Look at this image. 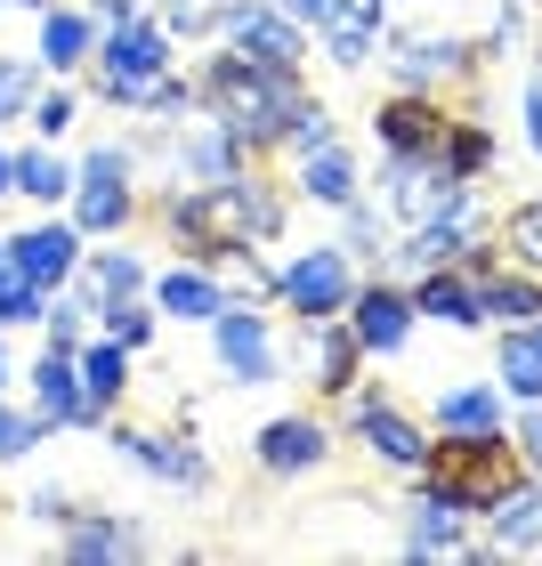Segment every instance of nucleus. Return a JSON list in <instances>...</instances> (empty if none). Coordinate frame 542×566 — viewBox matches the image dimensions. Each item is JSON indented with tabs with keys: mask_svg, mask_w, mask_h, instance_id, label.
I'll return each instance as SVG.
<instances>
[{
	"mask_svg": "<svg viewBox=\"0 0 542 566\" xmlns=\"http://www.w3.org/2000/svg\"><path fill=\"white\" fill-rule=\"evenodd\" d=\"M170 235L195 251L202 268H219L227 251H260L275 227H283V195H268L260 178H219V187H178L170 195Z\"/></svg>",
	"mask_w": 542,
	"mask_h": 566,
	"instance_id": "obj_1",
	"label": "nucleus"
},
{
	"mask_svg": "<svg viewBox=\"0 0 542 566\" xmlns=\"http://www.w3.org/2000/svg\"><path fill=\"white\" fill-rule=\"evenodd\" d=\"M300 73H268V65H251V57H211L202 65V82H195V106L211 114V122H227L243 146H283V122L300 114Z\"/></svg>",
	"mask_w": 542,
	"mask_h": 566,
	"instance_id": "obj_2",
	"label": "nucleus"
},
{
	"mask_svg": "<svg viewBox=\"0 0 542 566\" xmlns=\"http://www.w3.org/2000/svg\"><path fill=\"white\" fill-rule=\"evenodd\" d=\"M421 470L461 518H486V510L527 478V453H519V437H502V429H470V437H437L421 453Z\"/></svg>",
	"mask_w": 542,
	"mask_h": 566,
	"instance_id": "obj_3",
	"label": "nucleus"
},
{
	"mask_svg": "<svg viewBox=\"0 0 542 566\" xmlns=\"http://www.w3.org/2000/svg\"><path fill=\"white\" fill-rule=\"evenodd\" d=\"M90 65H97V97H114V106L138 114V97L170 73V33L146 24V17H122L114 33L90 49Z\"/></svg>",
	"mask_w": 542,
	"mask_h": 566,
	"instance_id": "obj_4",
	"label": "nucleus"
},
{
	"mask_svg": "<svg viewBox=\"0 0 542 566\" xmlns=\"http://www.w3.org/2000/svg\"><path fill=\"white\" fill-rule=\"evenodd\" d=\"M381 187H389V219L397 227H437V219H461L478 202L470 178H454L437 154H389V178H381Z\"/></svg>",
	"mask_w": 542,
	"mask_h": 566,
	"instance_id": "obj_5",
	"label": "nucleus"
},
{
	"mask_svg": "<svg viewBox=\"0 0 542 566\" xmlns=\"http://www.w3.org/2000/svg\"><path fill=\"white\" fill-rule=\"evenodd\" d=\"M275 292H283V307H292L300 324L348 316V292H356V275H348V243H316V251H300V260L275 275Z\"/></svg>",
	"mask_w": 542,
	"mask_h": 566,
	"instance_id": "obj_6",
	"label": "nucleus"
},
{
	"mask_svg": "<svg viewBox=\"0 0 542 566\" xmlns=\"http://www.w3.org/2000/svg\"><path fill=\"white\" fill-rule=\"evenodd\" d=\"M211 332H219V365L243 380V389H268V380H283V356H275V332H268V316L251 300H236L227 292V307L211 316Z\"/></svg>",
	"mask_w": 542,
	"mask_h": 566,
	"instance_id": "obj_7",
	"label": "nucleus"
},
{
	"mask_svg": "<svg viewBox=\"0 0 542 566\" xmlns=\"http://www.w3.org/2000/svg\"><path fill=\"white\" fill-rule=\"evenodd\" d=\"M478 65V49L461 33H389V73L397 90H446Z\"/></svg>",
	"mask_w": 542,
	"mask_h": 566,
	"instance_id": "obj_8",
	"label": "nucleus"
},
{
	"mask_svg": "<svg viewBox=\"0 0 542 566\" xmlns=\"http://www.w3.org/2000/svg\"><path fill=\"white\" fill-rule=\"evenodd\" d=\"M446 130H454V114H446V97H437V90H397L389 106H373L381 154H437Z\"/></svg>",
	"mask_w": 542,
	"mask_h": 566,
	"instance_id": "obj_9",
	"label": "nucleus"
},
{
	"mask_svg": "<svg viewBox=\"0 0 542 566\" xmlns=\"http://www.w3.org/2000/svg\"><path fill=\"white\" fill-rule=\"evenodd\" d=\"M227 41H236V57L268 65V73H300V57H308V33L283 9H260V0H243V9L227 17Z\"/></svg>",
	"mask_w": 542,
	"mask_h": 566,
	"instance_id": "obj_10",
	"label": "nucleus"
},
{
	"mask_svg": "<svg viewBox=\"0 0 542 566\" xmlns=\"http://www.w3.org/2000/svg\"><path fill=\"white\" fill-rule=\"evenodd\" d=\"M114 453H131L146 478L187 485V494H195V485H211V461H202L187 437H170V429H131V421H122V429H114Z\"/></svg>",
	"mask_w": 542,
	"mask_h": 566,
	"instance_id": "obj_11",
	"label": "nucleus"
},
{
	"mask_svg": "<svg viewBox=\"0 0 542 566\" xmlns=\"http://www.w3.org/2000/svg\"><path fill=\"white\" fill-rule=\"evenodd\" d=\"M324 453H332V437L308 413H283V421H268L251 437V461H260L268 478H308V470H324Z\"/></svg>",
	"mask_w": 542,
	"mask_h": 566,
	"instance_id": "obj_12",
	"label": "nucleus"
},
{
	"mask_svg": "<svg viewBox=\"0 0 542 566\" xmlns=\"http://www.w3.org/2000/svg\"><path fill=\"white\" fill-rule=\"evenodd\" d=\"M348 332L365 340V356L405 348V332H413V292H397V283H356V292H348Z\"/></svg>",
	"mask_w": 542,
	"mask_h": 566,
	"instance_id": "obj_13",
	"label": "nucleus"
},
{
	"mask_svg": "<svg viewBox=\"0 0 542 566\" xmlns=\"http://www.w3.org/2000/svg\"><path fill=\"white\" fill-rule=\"evenodd\" d=\"M9 260L33 275L41 292H65L73 268H82V227H73V219H49V227H33V235L9 243Z\"/></svg>",
	"mask_w": 542,
	"mask_h": 566,
	"instance_id": "obj_14",
	"label": "nucleus"
},
{
	"mask_svg": "<svg viewBox=\"0 0 542 566\" xmlns=\"http://www.w3.org/2000/svg\"><path fill=\"white\" fill-rule=\"evenodd\" d=\"M33 413L49 429H90V405H82V365H73L65 348H49L33 365Z\"/></svg>",
	"mask_w": 542,
	"mask_h": 566,
	"instance_id": "obj_15",
	"label": "nucleus"
},
{
	"mask_svg": "<svg viewBox=\"0 0 542 566\" xmlns=\"http://www.w3.org/2000/svg\"><path fill=\"white\" fill-rule=\"evenodd\" d=\"M356 437H365V446L389 461V470H421V453H429V437L413 429L389 397H356Z\"/></svg>",
	"mask_w": 542,
	"mask_h": 566,
	"instance_id": "obj_16",
	"label": "nucleus"
},
{
	"mask_svg": "<svg viewBox=\"0 0 542 566\" xmlns=\"http://www.w3.org/2000/svg\"><path fill=\"white\" fill-rule=\"evenodd\" d=\"M486 518H494V534H486V543L470 551V558H502V551H542V485H510V494L486 510Z\"/></svg>",
	"mask_w": 542,
	"mask_h": 566,
	"instance_id": "obj_17",
	"label": "nucleus"
},
{
	"mask_svg": "<svg viewBox=\"0 0 542 566\" xmlns=\"http://www.w3.org/2000/svg\"><path fill=\"white\" fill-rule=\"evenodd\" d=\"M405 551H413V558H470V534H461V510H454L446 494H437V485H429V494L405 510Z\"/></svg>",
	"mask_w": 542,
	"mask_h": 566,
	"instance_id": "obj_18",
	"label": "nucleus"
},
{
	"mask_svg": "<svg viewBox=\"0 0 542 566\" xmlns=\"http://www.w3.org/2000/svg\"><path fill=\"white\" fill-rule=\"evenodd\" d=\"M236 170H243V138L227 130V122L178 138V187H219V178H236Z\"/></svg>",
	"mask_w": 542,
	"mask_h": 566,
	"instance_id": "obj_19",
	"label": "nucleus"
},
{
	"mask_svg": "<svg viewBox=\"0 0 542 566\" xmlns=\"http://www.w3.org/2000/svg\"><path fill=\"white\" fill-rule=\"evenodd\" d=\"M73 365H82V405H90V421H106L122 389H131V348L122 340H82L73 348Z\"/></svg>",
	"mask_w": 542,
	"mask_h": 566,
	"instance_id": "obj_20",
	"label": "nucleus"
},
{
	"mask_svg": "<svg viewBox=\"0 0 542 566\" xmlns=\"http://www.w3.org/2000/svg\"><path fill=\"white\" fill-rule=\"evenodd\" d=\"M219 307H227V283H219L211 268H202V260L154 283V316H178V324H211Z\"/></svg>",
	"mask_w": 542,
	"mask_h": 566,
	"instance_id": "obj_21",
	"label": "nucleus"
},
{
	"mask_svg": "<svg viewBox=\"0 0 542 566\" xmlns=\"http://www.w3.org/2000/svg\"><path fill=\"white\" fill-rule=\"evenodd\" d=\"M308 356H316V389L324 397H348L356 389V365H365V340H356L341 316H324V324H308Z\"/></svg>",
	"mask_w": 542,
	"mask_h": 566,
	"instance_id": "obj_22",
	"label": "nucleus"
},
{
	"mask_svg": "<svg viewBox=\"0 0 542 566\" xmlns=\"http://www.w3.org/2000/svg\"><path fill=\"white\" fill-rule=\"evenodd\" d=\"M73 227L82 235H122L131 227V211H138V195H131V178H73Z\"/></svg>",
	"mask_w": 542,
	"mask_h": 566,
	"instance_id": "obj_23",
	"label": "nucleus"
},
{
	"mask_svg": "<svg viewBox=\"0 0 542 566\" xmlns=\"http://www.w3.org/2000/svg\"><path fill=\"white\" fill-rule=\"evenodd\" d=\"M131 551H146V534L131 518H90V510L65 518V558L73 566H106V558H131Z\"/></svg>",
	"mask_w": 542,
	"mask_h": 566,
	"instance_id": "obj_24",
	"label": "nucleus"
},
{
	"mask_svg": "<svg viewBox=\"0 0 542 566\" xmlns=\"http://www.w3.org/2000/svg\"><path fill=\"white\" fill-rule=\"evenodd\" d=\"M413 316H437V324H486L478 316V292H470V275L461 268H421V283H413Z\"/></svg>",
	"mask_w": 542,
	"mask_h": 566,
	"instance_id": "obj_25",
	"label": "nucleus"
},
{
	"mask_svg": "<svg viewBox=\"0 0 542 566\" xmlns=\"http://www.w3.org/2000/svg\"><path fill=\"white\" fill-rule=\"evenodd\" d=\"M316 33H324V49H332V65L356 73V65H365L373 49H381V0H348L341 17H324V24H316Z\"/></svg>",
	"mask_w": 542,
	"mask_h": 566,
	"instance_id": "obj_26",
	"label": "nucleus"
},
{
	"mask_svg": "<svg viewBox=\"0 0 542 566\" xmlns=\"http://www.w3.org/2000/svg\"><path fill=\"white\" fill-rule=\"evenodd\" d=\"M90 49H97V33H90L82 9H41V49H33V65L73 73V65H90Z\"/></svg>",
	"mask_w": 542,
	"mask_h": 566,
	"instance_id": "obj_27",
	"label": "nucleus"
},
{
	"mask_svg": "<svg viewBox=\"0 0 542 566\" xmlns=\"http://www.w3.org/2000/svg\"><path fill=\"white\" fill-rule=\"evenodd\" d=\"M300 195L324 202V211H348V202H356V163L341 154V138L316 146V154H300Z\"/></svg>",
	"mask_w": 542,
	"mask_h": 566,
	"instance_id": "obj_28",
	"label": "nucleus"
},
{
	"mask_svg": "<svg viewBox=\"0 0 542 566\" xmlns=\"http://www.w3.org/2000/svg\"><path fill=\"white\" fill-rule=\"evenodd\" d=\"M494 251H502V268H510V275L542 283V202H519V211L494 227Z\"/></svg>",
	"mask_w": 542,
	"mask_h": 566,
	"instance_id": "obj_29",
	"label": "nucleus"
},
{
	"mask_svg": "<svg viewBox=\"0 0 542 566\" xmlns=\"http://www.w3.org/2000/svg\"><path fill=\"white\" fill-rule=\"evenodd\" d=\"M437 429H446V437H470V429H502V389H494V380H470V389H446V397H437Z\"/></svg>",
	"mask_w": 542,
	"mask_h": 566,
	"instance_id": "obj_30",
	"label": "nucleus"
},
{
	"mask_svg": "<svg viewBox=\"0 0 542 566\" xmlns=\"http://www.w3.org/2000/svg\"><path fill=\"white\" fill-rule=\"evenodd\" d=\"M502 380H510V397H542V324H510L502 332Z\"/></svg>",
	"mask_w": 542,
	"mask_h": 566,
	"instance_id": "obj_31",
	"label": "nucleus"
},
{
	"mask_svg": "<svg viewBox=\"0 0 542 566\" xmlns=\"http://www.w3.org/2000/svg\"><path fill=\"white\" fill-rule=\"evenodd\" d=\"M17 195L65 202V195H73V163H65L58 146H24V154H17Z\"/></svg>",
	"mask_w": 542,
	"mask_h": 566,
	"instance_id": "obj_32",
	"label": "nucleus"
},
{
	"mask_svg": "<svg viewBox=\"0 0 542 566\" xmlns=\"http://www.w3.org/2000/svg\"><path fill=\"white\" fill-rule=\"evenodd\" d=\"M90 292H97V307L106 300H138L146 292V260L138 251H90Z\"/></svg>",
	"mask_w": 542,
	"mask_h": 566,
	"instance_id": "obj_33",
	"label": "nucleus"
},
{
	"mask_svg": "<svg viewBox=\"0 0 542 566\" xmlns=\"http://www.w3.org/2000/svg\"><path fill=\"white\" fill-rule=\"evenodd\" d=\"M437 163H446L454 178H470V187H478L486 163H494V138H486V122H454L446 146H437Z\"/></svg>",
	"mask_w": 542,
	"mask_h": 566,
	"instance_id": "obj_34",
	"label": "nucleus"
},
{
	"mask_svg": "<svg viewBox=\"0 0 542 566\" xmlns=\"http://www.w3.org/2000/svg\"><path fill=\"white\" fill-rule=\"evenodd\" d=\"M243 9V0H163V33L178 41V33H187V41H202V33H227V17H236Z\"/></svg>",
	"mask_w": 542,
	"mask_h": 566,
	"instance_id": "obj_35",
	"label": "nucleus"
},
{
	"mask_svg": "<svg viewBox=\"0 0 542 566\" xmlns=\"http://www.w3.org/2000/svg\"><path fill=\"white\" fill-rule=\"evenodd\" d=\"M49 316V292L17 260H0V324H41Z\"/></svg>",
	"mask_w": 542,
	"mask_h": 566,
	"instance_id": "obj_36",
	"label": "nucleus"
},
{
	"mask_svg": "<svg viewBox=\"0 0 542 566\" xmlns=\"http://www.w3.org/2000/svg\"><path fill=\"white\" fill-rule=\"evenodd\" d=\"M97 324H106V340H122V348H146L154 340V307H138V300H106V307H97Z\"/></svg>",
	"mask_w": 542,
	"mask_h": 566,
	"instance_id": "obj_37",
	"label": "nucleus"
},
{
	"mask_svg": "<svg viewBox=\"0 0 542 566\" xmlns=\"http://www.w3.org/2000/svg\"><path fill=\"white\" fill-rule=\"evenodd\" d=\"M283 146H292V154H316V146H332V114L316 106V97H300V114L283 122Z\"/></svg>",
	"mask_w": 542,
	"mask_h": 566,
	"instance_id": "obj_38",
	"label": "nucleus"
},
{
	"mask_svg": "<svg viewBox=\"0 0 542 566\" xmlns=\"http://www.w3.org/2000/svg\"><path fill=\"white\" fill-rule=\"evenodd\" d=\"M41 437H49V421H41V413H17V405H0V461L33 453Z\"/></svg>",
	"mask_w": 542,
	"mask_h": 566,
	"instance_id": "obj_39",
	"label": "nucleus"
},
{
	"mask_svg": "<svg viewBox=\"0 0 542 566\" xmlns=\"http://www.w3.org/2000/svg\"><path fill=\"white\" fill-rule=\"evenodd\" d=\"M24 106H33V65L0 57V122H24Z\"/></svg>",
	"mask_w": 542,
	"mask_h": 566,
	"instance_id": "obj_40",
	"label": "nucleus"
},
{
	"mask_svg": "<svg viewBox=\"0 0 542 566\" xmlns=\"http://www.w3.org/2000/svg\"><path fill=\"white\" fill-rule=\"evenodd\" d=\"M24 122H33V130H41L49 146H58V138L73 130V97H65V90H49V97L33 90V106H24Z\"/></svg>",
	"mask_w": 542,
	"mask_h": 566,
	"instance_id": "obj_41",
	"label": "nucleus"
},
{
	"mask_svg": "<svg viewBox=\"0 0 542 566\" xmlns=\"http://www.w3.org/2000/svg\"><path fill=\"white\" fill-rule=\"evenodd\" d=\"M131 170H138V154H131V146H97L73 178H131Z\"/></svg>",
	"mask_w": 542,
	"mask_h": 566,
	"instance_id": "obj_42",
	"label": "nucleus"
},
{
	"mask_svg": "<svg viewBox=\"0 0 542 566\" xmlns=\"http://www.w3.org/2000/svg\"><path fill=\"white\" fill-rule=\"evenodd\" d=\"M24 518H41V526H65V518H73V494H65V485H41V494L24 502Z\"/></svg>",
	"mask_w": 542,
	"mask_h": 566,
	"instance_id": "obj_43",
	"label": "nucleus"
},
{
	"mask_svg": "<svg viewBox=\"0 0 542 566\" xmlns=\"http://www.w3.org/2000/svg\"><path fill=\"white\" fill-rule=\"evenodd\" d=\"M275 9L292 17V24H324V17H341L348 0H275Z\"/></svg>",
	"mask_w": 542,
	"mask_h": 566,
	"instance_id": "obj_44",
	"label": "nucleus"
},
{
	"mask_svg": "<svg viewBox=\"0 0 542 566\" xmlns=\"http://www.w3.org/2000/svg\"><path fill=\"white\" fill-rule=\"evenodd\" d=\"M519 453H527V470H542V397H534V413L519 429Z\"/></svg>",
	"mask_w": 542,
	"mask_h": 566,
	"instance_id": "obj_45",
	"label": "nucleus"
},
{
	"mask_svg": "<svg viewBox=\"0 0 542 566\" xmlns=\"http://www.w3.org/2000/svg\"><path fill=\"white\" fill-rule=\"evenodd\" d=\"M527 146L542 154V73H534V82H527Z\"/></svg>",
	"mask_w": 542,
	"mask_h": 566,
	"instance_id": "obj_46",
	"label": "nucleus"
},
{
	"mask_svg": "<svg viewBox=\"0 0 542 566\" xmlns=\"http://www.w3.org/2000/svg\"><path fill=\"white\" fill-rule=\"evenodd\" d=\"M0 195H17V154L0 146Z\"/></svg>",
	"mask_w": 542,
	"mask_h": 566,
	"instance_id": "obj_47",
	"label": "nucleus"
},
{
	"mask_svg": "<svg viewBox=\"0 0 542 566\" xmlns=\"http://www.w3.org/2000/svg\"><path fill=\"white\" fill-rule=\"evenodd\" d=\"M0 389H9V356H0Z\"/></svg>",
	"mask_w": 542,
	"mask_h": 566,
	"instance_id": "obj_48",
	"label": "nucleus"
},
{
	"mask_svg": "<svg viewBox=\"0 0 542 566\" xmlns=\"http://www.w3.org/2000/svg\"><path fill=\"white\" fill-rule=\"evenodd\" d=\"M17 9H49V0H17Z\"/></svg>",
	"mask_w": 542,
	"mask_h": 566,
	"instance_id": "obj_49",
	"label": "nucleus"
},
{
	"mask_svg": "<svg viewBox=\"0 0 542 566\" xmlns=\"http://www.w3.org/2000/svg\"><path fill=\"white\" fill-rule=\"evenodd\" d=\"M0 260H9V243H0Z\"/></svg>",
	"mask_w": 542,
	"mask_h": 566,
	"instance_id": "obj_50",
	"label": "nucleus"
}]
</instances>
